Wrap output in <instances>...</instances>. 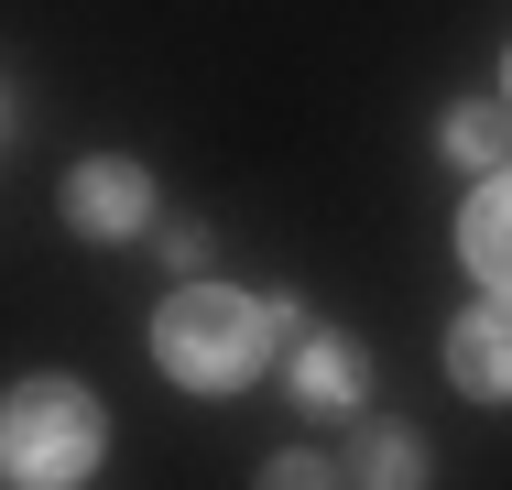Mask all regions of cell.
Instances as JSON below:
<instances>
[{"label":"cell","instance_id":"1","mask_svg":"<svg viewBox=\"0 0 512 490\" xmlns=\"http://www.w3.org/2000/svg\"><path fill=\"white\" fill-rule=\"evenodd\" d=\"M153 360H164L175 382H197V392L251 382V371H262V305H251V294H218V284H186L153 316Z\"/></svg>","mask_w":512,"mask_h":490},{"label":"cell","instance_id":"2","mask_svg":"<svg viewBox=\"0 0 512 490\" xmlns=\"http://www.w3.org/2000/svg\"><path fill=\"white\" fill-rule=\"evenodd\" d=\"M88 458H99V403L77 382H22L11 403H0V469L11 480H33V490H66V480H88Z\"/></svg>","mask_w":512,"mask_h":490},{"label":"cell","instance_id":"3","mask_svg":"<svg viewBox=\"0 0 512 490\" xmlns=\"http://www.w3.org/2000/svg\"><path fill=\"white\" fill-rule=\"evenodd\" d=\"M447 371H458V392H480V403H512V294L480 305V316H458Z\"/></svg>","mask_w":512,"mask_h":490},{"label":"cell","instance_id":"4","mask_svg":"<svg viewBox=\"0 0 512 490\" xmlns=\"http://www.w3.org/2000/svg\"><path fill=\"white\" fill-rule=\"evenodd\" d=\"M66 218H77L88 240L142 229V175H131V164H77V175H66Z\"/></svg>","mask_w":512,"mask_h":490},{"label":"cell","instance_id":"5","mask_svg":"<svg viewBox=\"0 0 512 490\" xmlns=\"http://www.w3.org/2000/svg\"><path fill=\"white\" fill-rule=\"evenodd\" d=\"M458 251H469V273H480V284H502V294H512V164H491V186L469 196Z\"/></svg>","mask_w":512,"mask_h":490},{"label":"cell","instance_id":"6","mask_svg":"<svg viewBox=\"0 0 512 490\" xmlns=\"http://www.w3.org/2000/svg\"><path fill=\"white\" fill-rule=\"evenodd\" d=\"M447 153H458V164H480V175H491V164H512V109H502V98L458 109V120H447Z\"/></svg>","mask_w":512,"mask_h":490},{"label":"cell","instance_id":"7","mask_svg":"<svg viewBox=\"0 0 512 490\" xmlns=\"http://www.w3.org/2000/svg\"><path fill=\"white\" fill-rule=\"evenodd\" d=\"M360 382H371V371H360V349H349V338H316L306 360H295V392H306V403H349Z\"/></svg>","mask_w":512,"mask_h":490},{"label":"cell","instance_id":"8","mask_svg":"<svg viewBox=\"0 0 512 490\" xmlns=\"http://www.w3.org/2000/svg\"><path fill=\"white\" fill-rule=\"evenodd\" d=\"M414 469H425V458H414L404 425H382V436L360 447V480H371V490H414Z\"/></svg>","mask_w":512,"mask_h":490},{"label":"cell","instance_id":"9","mask_svg":"<svg viewBox=\"0 0 512 490\" xmlns=\"http://www.w3.org/2000/svg\"><path fill=\"white\" fill-rule=\"evenodd\" d=\"M262 490H338V469H327V458H273Z\"/></svg>","mask_w":512,"mask_h":490}]
</instances>
